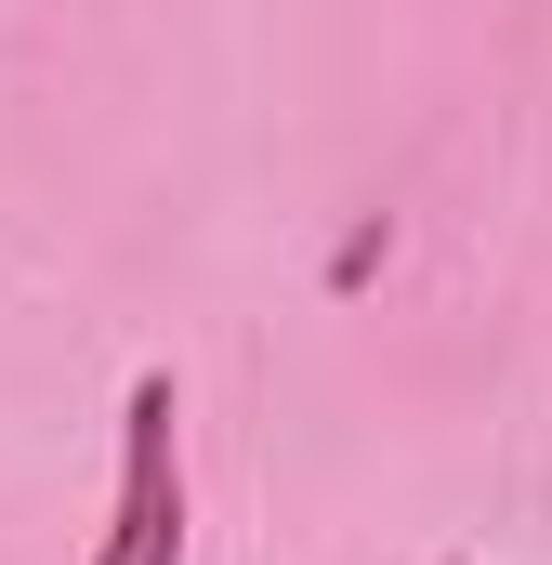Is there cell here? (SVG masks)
Returning <instances> with one entry per match:
<instances>
[{
  "label": "cell",
  "mask_w": 552,
  "mask_h": 565,
  "mask_svg": "<svg viewBox=\"0 0 552 565\" xmlns=\"http://www.w3.org/2000/svg\"><path fill=\"white\" fill-rule=\"evenodd\" d=\"M79 565H184V395H171V369H145L119 408V500Z\"/></svg>",
  "instance_id": "obj_1"
}]
</instances>
